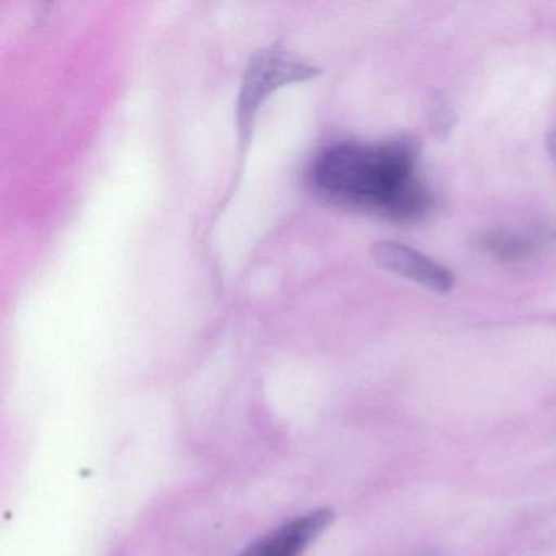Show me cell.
Here are the masks:
<instances>
[{
    "label": "cell",
    "mask_w": 556,
    "mask_h": 556,
    "mask_svg": "<svg viewBox=\"0 0 556 556\" xmlns=\"http://www.w3.org/2000/svg\"><path fill=\"white\" fill-rule=\"evenodd\" d=\"M415 164V144L408 141L341 142L315 159L312 181L331 200L405 219L429 204L416 180Z\"/></svg>",
    "instance_id": "cell-1"
},
{
    "label": "cell",
    "mask_w": 556,
    "mask_h": 556,
    "mask_svg": "<svg viewBox=\"0 0 556 556\" xmlns=\"http://www.w3.org/2000/svg\"><path fill=\"white\" fill-rule=\"evenodd\" d=\"M320 74L315 64L289 50L282 41L271 43L256 51L250 58L240 83L236 100L237 144H239V165L242 172L247 151L252 142L253 129L258 119L260 110L278 90L295 84L308 83Z\"/></svg>",
    "instance_id": "cell-2"
},
{
    "label": "cell",
    "mask_w": 556,
    "mask_h": 556,
    "mask_svg": "<svg viewBox=\"0 0 556 556\" xmlns=\"http://www.w3.org/2000/svg\"><path fill=\"white\" fill-rule=\"evenodd\" d=\"M370 255L380 268L409 279L422 288L441 294L454 289V276L447 268L403 243L389 240L374 243L370 247Z\"/></svg>",
    "instance_id": "cell-3"
},
{
    "label": "cell",
    "mask_w": 556,
    "mask_h": 556,
    "mask_svg": "<svg viewBox=\"0 0 556 556\" xmlns=\"http://www.w3.org/2000/svg\"><path fill=\"white\" fill-rule=\"evenodd\" d=\"M331 513L317 510L291 520L250 545L240 556H301V553L330 526Z\"/></svg>",
    "instance_id": "cell-4"
},
{
    "label": "cell",
    "mask_w": 556,
    "mask_h": 556,
    "mask_svg": "<svg viewBox=\"0 0 556 556\" xmlns=\"http://www.w3.org/2000/svg\"><path fill=\"white\" fill-rule=\"evenodd\" d=\"M484 247L503 262H522L530 258L533 252L532 242L519 233H491L484 240Z\"/></svg>",
    "instance_id": "cell-5"
},
{
    "label": "cell",
    "mask_w": 556,
    "mask_h": 556,
    "mask_svg": "<svg viewBox=\"0 0 556 556\" xmlns=\"http://www.w3.org/2000/svg\"><path fill=\"white\" fill-rule=\"evenodd\" d=\"M434 115H432V122H434L435 132L447 131L448 126H451V113L445 109L444 103L435 100L434 103Z\"/></svg>",
    "instance_id": "cell-6"
},
{
    "label": "cell",
    "mask_w": 556,
    "mask_h": 556,
    "mask_svg": "<svg viewBox=\"0 0 556 556\" xmlns=\"http://www.w3.org/2000/svg\"><path fill=\"white\" fill-rule=\"evenodd\" d=\"M548 151L549 155H552L553 162L556 164V128L553 129L552 135H549Z\"/></svg>",
    "instance_id": "cell-7"
}]
</instances>
